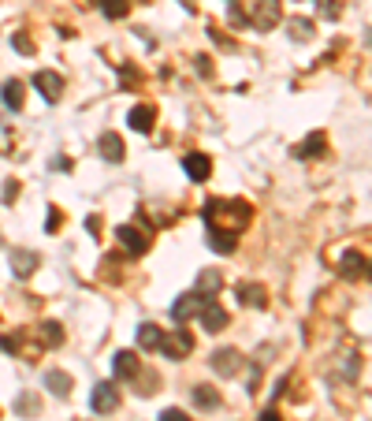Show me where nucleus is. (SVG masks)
Masks as SVG:
<instances>
[{"instance_id": "obj_1", "label": "nucleus", "mask_w": 372, "mask_h": 421, "mask_svg": "<svg viewBox=\"0 0 372 421\" xmlns=\"http://www.w3.org/2000/svg\"><path fill=\"white\" fill-rule=\"evenodd\" d=\"M205 224L208 228H223V232H242L250 224V217H253V209H250V202H238V198H231V202H223V198H216V202H205Z\"/></svg>"}, {"instance_id": "obj_2", "label": "nucleus", "mask_w": 372, "mask_h": 421, "mask_svg": "<svg viewBox=\"0 0 372 421\" xmlns=\"http://www.w3.org/2000/svg\"><path fill=\"white\" fill-rule=\"evenodd\" d=\"M208 365H213L216 377H238L242 365H246V358L238 354V347H220L213 358H208Z\"/></svg>"}, {"instance_id": "obj_3", "label": "nucleus", "mask_w": 372, "mask_h": 421, "mask_svg": "<svg viewBox=\"0 0 372 421\" xmlns=\"http://www.w3.org/2000/svg\"><path fill=\"white\" fill-rule=\"evenodd\" d=\"M280 19H283V4H280V0H253V11H250L253 30H272Z\"/></svg>"}, {"instance_id": "obj_4", "label": "nucleus", "mask_w": 372, "mask_h": 421, "mask_svg": "<svg viewBox=\"0 0 372 421\" xmlns=\"http://www.w3.org/2000/svg\"><path fill=\"white\" fill-rule=\"evenodd\" d=\"M190 350H193V336L183 332V325L175 328V336H164V339H160V354H164V358H171V362L190 358Z\"/></svg>"}, {"instance_id": "obj_5", "label": "nucleus", "mask_w": 372, "mask_h": 421, "mask_svg": "<svg viewBox=\"0 0 372 421\" xmlns=\"http://www.w3.org/2000/svg\"><path fill=\"white\" fill-rule=\"evenodd\" d=\"M119 407V384H112V380H101L93 388V395H90V410L93 414H112Z\"/></svg>"}, {"instance_id": "obj_6", "label": "nucleus", "mask_w": 372, "mask_h": 421, "mask_svg": "<svg viewBox=\"0 0 372 421\" xmlns=\"http://www.w3.org/2000/svg\"><path fill=\"white\" fill-rule=\"evenodd\" d=\"M208 302V295H198V291H186V295H179V302L171 306V321L175 325H186L190 317H198V310Z\"/></svg>"}, {"instance_id": "obj_7", "label": "nucleus", "mask_w": 372, "mask_h": 421, "mask_svg": "<svg viewBox=\"0 0 372 421\" xmlns=\"http://www.w3.org/2000/svg\"><path fill=\"white\" fill-rule=\"evenodd\" d=\"M198 321H201V328H205V332H223L231 317H228V310H223L220 302L208 298V302L201 306V310H198Z\"/></svg>"}, {"instance_id": "obj_8", "label": "nucleus", "mask_w": 372, "mask_h": 421, "mask_svg": "<svg viewBox=\"0 0 372 421\" xmlns=\"http://www.w3.org/2000/svg\"><path fill=\"white\" fill-rule=\"evenodd\" d=\"M116 239H119V246L131 254V257H142L145 250H149V235H142L134 224H123V228L116 232Z\"/></svg>"}, {"instance_id": "obj_9", "label": "nucleus", "mask_w": 372, "mask_h": 421, "mask_svg": "<svg viewBox=\"0 0 372 421\" xmlns=\"http://www.w3.org/2000/svg\"><path fill=\"white\" fill-rule=\"evenodd\" d=\"M339 276L343 280H365L368 276V257L358 250H346L343 261H339Z\"/></svg>"}, {"instance_id": "obj_10", "label": "nucleus", "mask_w": 372, "mask_h": 421, "mask_svg": "<svg viewBox=\"0 0 372 421\" xmlns=\"http://www.w3.org/2000/svg\"><path fill=\"white\" fill-rule=\"evenodd\" d=\"M112 373L119 380H134L142 373V358L134 350H116V358H112Z\"/></svg>"}, {"instance_id": "obj_11", "label": "nucleus", "mask_w": 372, "mask_h": 421, "mask_svg": "<svg viewBox=\"0 0 372 421\" xmlns=\"http://www.w3.org/2000/svg\"><path fill=\"white\" fill-rule=\"evenodd\" d=\"M97 150H101V157L108 160V165H119V160L127 157V145L116 131H105L101 138H97Z\"/></svg>"}, {"instance_id": "obj_12", "label": "nucleus", "mask_w": 372, "mask_h": 421, "mask_svg": "<svg viewBox=\"0 0 372 421\" xmlns=\"http://www.w3.org/2000/svg\"><path fill=\"white\" fill-rule=\"evenodd\" d=\"M38 265H41V257H38L34 250H11V272H15L19 280L34 276V272H38Z\"/></svg>"}, {"instance_id": "obj_13", "label": "nucleus", "mask_w": 372, "mask_h": 421, "mask_svg": "<svg viewBox=\"0 0 372 421\" xmlns=\"http://www.w3.org/2000/svg\"><path fill=\"white\" fill-rule=\"evenodd\" d=\"M183 168H186V175L193 183H205L208 175H213V160H208L205 153H186L183 157Z\"/></svg>"}, {"instance_id": "obj_14", "label": "nucleus", "mask_w": 372, "mask_h": 421, "mask_svg": "<svg viewBox=\"0 0 372 421\" xmlns=\"http://www.w3.org/2000/svg\"><path fill=\"white\" fill-rule=\"evenodd\" d=\"M235 295L246 306H253V310H268V287L265 284H238Z\"/></svg>"}, {"instance_id": "obj_15", "label": "nucleus", "mask_w": 372, "mask_h": 421, "mask_svg": "<svg viewBox=\"0 0 372 421\" xmlns=\"http://www.w3.org/2000/svg\"><path fill=\"white\" fill-rule=\"evenodd\" d=\"M34 90H41L45 101H60V93H63V78L56 71H38L34 75Z\"/></svg>"}, {"instance_id": "obj_16", "label": "nucleus", "mask_w": 372, "mask_h": 421, "mask_svg": "<svg viewBox=\"0 0 372 421\" xmlns=\"http://www.w3.org/2000/svg\"><path fill=\"white\" fill-rule=\"evenodd\" d=\"M324 150H328V135H324V131H313L302 145H294V157H302V160H317V157H324Z\"/></svg>"}, {"instance_id": "obj_17", "label": "nucleus", "mask_w": 372, "mask_h": 421, "mask_svg": "<svg viewBox=\"0 0 372 421\" xmlns=\"http://www.w3.org/2000/svg\"><path fill=\"white\" fill-rule=\"evenodd\" d=\"M127 120H131V127H134L138 135H149L153 123H156V108H153V105H134Z\"/></svg>"}, {"instance_id": "obj_18", "label": "nucleus", "mask_w": 372, "mask_h": 421, "mask_svg": "<svg viewBox=\"0 0 372 421\" xmlns=\"http://www.w3.org/2000/svg\"><path fill=\"white\" fill-rule=\"evenodd\" d=\"M208 246H213L216 254H235L238 235L235 232H223V228H208Z\"/></svg>"}, {"instance_id": "obj_19", "label": "nucleus", "mask_w": 372, "mask_h": 421, "mask_svg": "<svg viewBox=\"0 0 372 421\" xmlns=\"http://www.w3.org/2000/svg\"><path fill=\"white\" fill-rule=\"evenodd\" d=\"M45 388H48L53 395L68 399V395H71V373H60V369H48V373H45Z\"/></svg>"}, {"instance_id": "obj_20", "label": "nucleus", "mask_w": 372, "mask_h": 421, "mask_svg": "<svg viewBox=\"0 0 372 421\" xmlns=\"http://www.w3.org/2000/svg\"><path fill=\"white\" fill-rule=\"evenodd\" d=\"M0 97H4V105H8L11 112H19V108H23V101H26L23 83H19V78H8V83H4V90H0Z\"/></svg>"}, {"instance_id": "obj_21", "label": "nucleus", "mask_w": 372, "mask_h": 421, "mask_svg": "<svg viewBox=\"0 0 372 421\" xmlns=\"http://www.w3.org/2000/svg\"><path fill=\"white\" fill-rule=\"evenodd\" d=\"M160 339H164V332H160L153 321H145V325L138 328V347L142 350H160Z\"/></svg>"}, {"instance_id": "obj_22", "label": "nucleus", "mask_w": 372, "mask_h": 421, "mask_svg": "<svg viewBox=\"0 0 372 421\" xmlns=\"http://www.w3.org/2000/svg\"><path fill=\"white\" fill-rule=\"evenodd\" d=\"M193 402H198L201 410H216L220 407V392H216V388H208V384H198V388H193Z\"/></svg>"}, {"instance_id": "obj_23", "label": "nucleus", "mask_w": 372, "mask_h": 421, "mask_svg": "<svg viewBox=\"0 0 372 421\" xmlns=\"http://www.w3.org/2000/svg\"><path fill=\"white\" fill-rule=\"evenodd\" d=\"M38 336H41L45 347H60V343H63V328L56 325V321H45V325L38 328Z\"/></svg>"}, {"instance_id": "obj_24", "label": "nucleus", "mask_w": 372, "mask_h": 421, "mask_svg": "<svg viewBox=\"0 0 372 421\" xmlns=\"http://www.w3.org/2000/svg\"><path fill=\"white\" fill-rule=\"evenodd\" d=\"M220 272H201V276H198V287H193V291H198V295H208V298H213L216 295V291H220Z\"/></svg>"}, {"instance_id": "obj_25", "label": "nucleus", "mask_w": 372, "mask_h": 421, "mask_svg": "<svg viewBox=\"0 0 372 421\" xmlns=\"http://www.w3.org/2000/svg\"><path fill=\"white\" fill-rule=\"evenodd\" d=\"M101 11L108 19H123V15L131 11V0H101Z\"/></svg>"}, {"instance_id": "obj_26", "label": "nucleus", "mask_w": 372, "mask_h": 421, "mask_svg": "<svg viewBox=\"0 0 372 421\" xmlns=\"http://www.w3.org/2000/svg\"><path fill=\"white\" fill-rule=\"evenodd\" d=\"M290 38H294V41H309L313 38V23L309 19H294V23H290Z\"/></svg>"}, {"instance_id": "obj_27", "label": "nucleus", "mask_w": 372, "mask_h": 421, "mask_svg": "<svg viewBox=\"0 0 372 421\" xmlns=\"http://www.w3.org/2000/svg\"><path fill=\"white\" fill-rule=\"evenodd\" d=\"M38 410H41V402H38V399H30V395L19 399V414H38Z\"/></svg>"}, {"instance_id": "obj_28", "label": "nucleus", "mask_w": 372, "mask_h": 421, "mask_svg": "<svg viewBox=\"0 0 372 421\" xmlns=\"http://www.w3.org/2000/svg\"><path fill=\"white\" fill-rule=\"evenodd\" d=\"M15 48H19L23 56H30V53H34V41H30L26 34H15Z\"/></svg>"}, {"instance_id": "obj_29", "label": "nucleus", "mask_w": 372, "mask_h": 421, "mask_svg": "<svg viewBox=\"0 0 372 421\" xmlns=\"http://www.w3.org/2000/svg\"><path fill=\"white\" fill-rule=\"evenodd\" d=\"M160 421H190V414H186V410H179V407H171V410L160 414Z\"/></svg>"}, {"instance_id": "obj_30", "label": "nucleus", "mask_w": 372, "mask_h": 421, "mask_svg": "<svg viewBox=\"0 0 372 421\" xmlns=\"http://www.w3.org/2000/svg\"><path fill=\"white\" fill-rule=\"evenodd\" d=\"M60 224H63V213H60V209H53V213H48V224H45V228H48V232H56Z\"/></svg>"}, {"instance_id": "obj_31", "label": "nucleus", "mask_w": 372, "mask_h": 421, "mask_svg": "<svg viewBox=\"0 0 372 421\" xmlns=\"http://www.w3.org/2000/svg\"><path fill=\"white\" fill-rule=\"evenodd\" d=\"M257 421H283V417H280V410L268 407V410H261V417H257Z\"/></svg>"}, {"instance_id": "obj_32", "label": "nucleus", "mask_w": 372, "mask_h": 421, "mask_svg": "<svg viewBox=\"0 0 372 421\" xmlns=\"http://www.w3.org/2000/svg\"><path fill=\"white\" fill-rule=\"evenodd\" d=\"M198 71H201V75H213V63H208V56H198Z\"/></svg>"}, {"instance_id": "obj_33", "label": "nucleus", "mask_w": 372, "mask_h": 421, "mask_svg": "<svg viewBox=\"0 0 372 421\" xmlns=\"http://www.w3.org/2000/svg\"><path fill=\"white\" fill-rule=\"evenodd\" d=\"M15 194H19V183H8L4 187V202H15Z\"/></svg>"}, {"instance_id": "obj_34", "label": "nucleus", "mask_w": 372, "mask_h": 421, "mask_svg": "<svg viewBox=\"0 0 372 421\" xmlns=\"http://www.w3.org/2000/svg\"><path fill=\"white\" fill-rule=\"evenodd\" d=\"M183 4H186V8H190V11H193V0H183Z\"/></svg>"}]
</instances>
